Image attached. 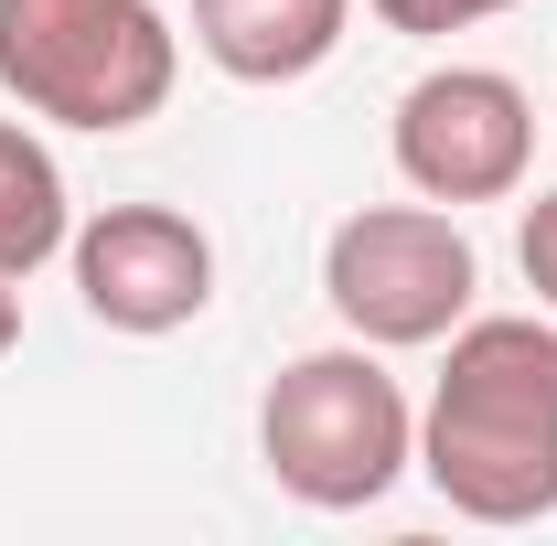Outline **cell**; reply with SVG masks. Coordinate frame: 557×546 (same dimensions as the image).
<instances>
[{"label":"cell","mask_w":557,"mask_h":546,"mask_svg":"<svg viewBox=\"0 0 557 546\" xmlns=\"http://www.w3.org/2000/svg\"><path fill=\"white\" fill-rule=\"evenodd\" d=\"M418 472L472 525L557 514V322L483 311L450 333V364L418 408Z\"/></svg>","instance_id":"obj_1"},{"label":"cell","mask_w":557,"mask_h":546,"mask_svg":"<svg viewBox=\"0 0 557 546\" xmlns=\"http://www.w3.org/2000/svg\"><path fill=\"white\" fill-rule=\"evenodd\" d=\"M258 461H269V482L289 504L364 514L418 461V408H408V386L375 364V343L289 353L269 375V397H258Z\"/></svg>","instance_id":"obj_2"},{"label":"cell","mask_w":557,"mask_h":546,"mask_svg":"<svg viewBox=\"0 0 557 546\" xmlns=\"http://www.w3.org/2000/svg\"><path fill=\"white\" fill-rule=\"evenodd\" d=\"M183 33L161 0H0V86L54 129H139L172 108Z\"/></svg>","instance_id":"obj_3"},{"label":"cell","mask_w":557,"mask_h":546,"mask_svg":"<svg viewBox=\"0 0 557 546\" xmlns=\"http://www.w3.org/2000/svg\"><path fill=\"white\" fill-rule=\"evenodd\" d=\"M472 289H483V258H472V236L429 204V194L418 204H364V214H344L322 236V300L375 353L450 343L472 322Z\"/></svg>","instance_id":"obj_4"},{"label":"cell","mask_w":557,"mask_h":546,"mask_svg":"<svg viewBox=\"0 0 557 546\" xmlns=\"http://www.w3.org/2000/svg\"><path fill=\"white\" fill-rule=\"evenodd\" d=\"M386 150H397L408 194H429V204H504L536 161V97L493 65H429L397 97Z\"/></svg>","instance_id":"obj_5"},{"label":"cell","mask_w":557,"mask_h":546,"mask_svg":"<svg viewBox=\"0 0 557 546\" xmlns=\"http://www.w3.org/2000/svg\"><path fill=\"white\" fill-rule=\"evenodd\" d=\"M75 258V300L108 333H183L214 300V236L172 204H108L65 236Z\"/></svg>","instance_id":"obj_6"},{"label":"cell","mask_w":557,"mask_h":546,"mask_svg":"<svg viewBox=\"0 0 557 546\" xmlns=\"http://www.w3.org/2000/svg\"><path fill=\"white\" fill-rule=\"evenodd\" d=\"M354 0H194V44L236 86H300L333 65Z\"/></svg>","instance_id":"obj_7"},{"label":"cell","mask_w":557,"mask_h":546,"mask_svg":"<svg viewBox=\"0 0 557 546\" xmlns=\"http://www.w3.org/2000/svg\"><path fill=\"white\" fill-rule=\"evenodd\" d=\"M65 236H75V204L54 150L0 119V278H33L44 258H65Z\"/></svg>","instance_id":"obj_8"},{"label":"cell","mask_w":557,"mask_h":546,"mask_svg":"<svg viewBox=\"0 0 557 546\" xmlns=\"http://www.w3.org/2000/svg\"><path fill=\"white\" fill-rule=\"evenodd\" d=\"M386 33H418V44H440V33H472L493 11H515V0H364Z\"/></svg>","instance_id":"obj_9"},{"label":"cell","mask_w":557,"mask_h":546,"mask_svg":"<svg viewBox=\"0 0 557 546\" xmlns=\"http://www.w3.org/2000/svg\"><path fill=\"white\" fill-rule=\"evenodd\" d=\"M515 258H525V289L557 311V194H536V204H525V225H515Z\"/></svg>","instance_id":"obj_10"},{"label":"cell","mask_w":557,"mask_h":546,"mask_svg":"<svg viewBox=\"0 0 557 546\" xmlns=\"http://www.w3.org/2000/svg\"><path fill=\"white\" fill-rule=\"evenodd\" d=\"M22 343V278H0V353Z\"/></svg>","instance_id":"obj_11"}]
</instances>
